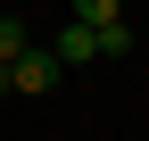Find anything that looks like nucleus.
Here are the masks:
<instances>
[{
    "label": "nucleus",
    "instance_id": "nucleus-1",
    "mask_svg": "<svg viewBox=\"0 0 149 141\" xmlns=\"http://www.w3.org/2000/svg\"><path fill=\"white\" fill-rule=\"evenodd\" d=\"M58 83L66 75H58V58H50V42H33L25 58L8 66V91H33V100H42V91H58Z\"/></svg>",
    "mask_w": 149,
    "mask_h": 141
},
{
    "label": "nucleus",
    "instance_id": "nucleus-2",
    "mask_svg": "<svg viewBox=\"0 0 149 141\" xmlns=\"http://www.w3.org/2000/svg\"><path fill=\"white\" fill-rule=\"evenodd\" d=\"M50 58H58V75L91 66V58H100V50H91V25H74V17H66V25H58V42H50Z\"/></svg>",
    "mask_w": 149,
    "mask_h": 141
},
{
    "label": "nucleus",
    "instance_id": "nucleus-3",
    "mask_svg": "<svg viewBox=\"0 0 149 141\" xmlns=\"http://www.w3.org/2000/svg\"><path fill=\"white\" fill-rule=\"evenodd\" d=\"M66 8H74V25H91V33L100 25H124V0H66Z\"/></svg>",
    "mask_w": 149,
    "mask_h": 141
},
{
    "label": "nucleus",
    "instance_id": "nucleus-4",
    "mask_svg": "<svg viewBox=\"0 0 149 141\" xmlns=\"http://www.w3.org/2000/svg\"><path fill=\"white\" fill-rule=\"evenodd\" d=\"M33 50V33H25V17H0V66H17Z\"/></svg>",
    "mask_w": 149,
    "mask_h": 141
},
{
    "label": "nucleus",
    "instance_id": "nucleus-5",
    "mask_svg": "<svg viewBox=\"0 0 149 141\" xmlns=\"http://www.w3.org/2000/svg\"><path fill=\"white\" fill-rule=\"evenodd\" d=\"M91 50H100V58H133V25H100Z\"/></svg>",
    "mask_w": 149,
    "mask_h": 141
}]
</instances>
